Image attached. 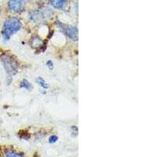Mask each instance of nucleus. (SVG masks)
<instances>
[{
  "instance_id": "6",
  "label": "nucleus",
  "mask_w": 157,
  "mask_h": 157,
  "mask_svg": "<svg viewBox=\"0 0 157 157\" xmlns=\"http://www.w3.org/2000/svg\"><path fill=\"white\" fill-rule=\"evenodd\" d=\"M50 2L55 9L63 10L68 5L67 0H50Z\"/></svg>"
},
{
  "instance_id": "12",
  "label": "nucleus",
  "mask_w": 157,
  "mask_h": 157,
  "mask_svg": "<svg viewBox=\"0 0 157 157\" xmlns=\"http://www.w3.org/2000/svg\"><path fill=\"white\" fill-rule=\"evenodd\" d=\"M0 13H1V6H0Z\"/></svg>"
},
{
  "instance_id": "9",
  "label": "nucleus",
  "mask_w": 157,
  "mask_h": 157,
  "mask_svg": "<svg viewBox=\"0 0 157 157\" xmlns=\"http://www.w3.org/2000/svg\"><path fill=\"white\" fill-rule=\"evenodd\" d=\"M6 157H24L22 154L13 151V150H8L7 152H6Z\"/></svg>"
},
{
  "instance_id": "2",
  "label": "nucleus",
  "mask_w": 157,
  "mask_h": 157,
  "mask_svg": "<svg viewBox=\"0 0 157 157\" xmlns=\"http://www.w3.org/2000/svg\"><path fill=\"white\" fill-rule=\"evenodd\" d=\"M2 63L3 64L6 72L7 73L9 77L16 75L18 72V68H19L18 63L11 56H3L2 57Z\"/></svg>"
},
{
  "instance_id": "4",
  "label": "nucleus",
  "mask_w": 157,
  "mask_h": 157,
  "mask_svg": "<svg viewBox=\"0 0 157 157\" xmlns=\"http://www.w3.org/2000/svg\"><path fill=\"white\" fill-rule=\"evenodd\" d=\"M50 17H51V13H50V10L47 8L44 10H39L34 11L31 14V20H32L35 22H40L43 20Z\"/></svg>"
},
{
  "instance_id": "5",
  "label": "nucleus",
  "mask_w": 157,
  "mask_h": 157,
  "mask_svg": "<svg viewBox=\"0 0 157 157\" xmlns=\"http://www.w3.org/2000/svg\"><path fill=\"white\" fill-rule=\"evenodd\" d=\"M26 4V0H9L8 8L13 12H20L25 7Z\"/></svg>"
},
{
  "instance_id": "3",
  "label": "nucleus",
  "mask_w": 157,
  "mask_h": 157,
  "mask_svg": "<svg viewBox=\"0 0 157 157\" xmlns=\"http://www.w3.org/2000/svg\"><path fill=\"white\" fill-rule=\"evenodd\" d=\"M56 25L61 31L63 34L65 35L70 39L73 40V41L78 40V29H77L76 27L72 26V25H66V24L62 23V22L59 21L56 22Z\"/></svg>"
},
{
  "instance_id": "10",
  "label": "nucleus",
  "mask_w": 157,
  "mask_h": 157,
  "mask_svg": "<svg viewBox=\"0 0 157 157\" xmlns=\"http://www.w3.org/2000/svg\"><path fill=\"white\" fill-rule=\"evenodd\" d=\"M57 140H58V137L56 135H52L49 137V142L52 143V144H53V143H55Z\"/></svg>"
},
{
  "instance_id": "11",
  "label": "nucleus",
  "mask_w": 157,
  "mask_h": 157,
  "mask_svg": "<svg viewBox=\"0 0 157 157\" xmlns=\"http://www.w3.org/2000/svg\"><path fill=\"white\" fill-rule=\"evenodd\" d=\"M47 66L48 67V68H50V69H53V68H54V63H53V61H47Z\"/></svg>"
},
{
  "instance_id": "7",
  "label": "nucleus",
  "mask_w": 157,
  "mask_h": 157,
  "mask_svg": "<svg viewBox=\"0 0 157 157\" xmlns=\"http://www.w3.org/2000/svg\"><path fill=\"white\" fill-rule=\"evenodd\" d=\"M20 86L21 88H24V89H25L26 90H30L32 89V84L29 82V81L28 80V79H26V78H24L23 80L21 82V83H20Z\"/></svg>"
},
{
  "instance_id": "1",
  "label": "nucleus",
  "mask_w": 157,
  "mask_h": 157,
  "mask_svg": "<svg viewBox=\"0 0 157 157\" xmlns=\"http://www.w3.org/2000/svg\"><path fill=\"white\" fill-rule=\"evenodd\" d=\"M22 27L21 20L17 17H9L4 21L2 29V36L4 41H8Z\"/></svg>"
},
{
  "instance_id": "8",
  "label": "nucleus",
  "mask_w": 157,
  "mask_h": 157,
  "mask_svg": "<svg viewBox=\"0 0 157 157\" xmlns=\"http://www.w3.org/2000/svg\"><path fill=\"white\" fill-rule=\"evenodd\" d=\"M36 82H37L41 87H43V89H47V88L49 87L48 83H47V82L44 80V78H43L42 77H38V78H36Z\"/></svg>"
}]
</instances>
